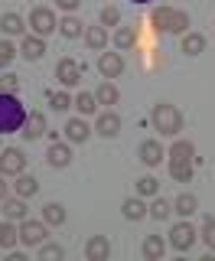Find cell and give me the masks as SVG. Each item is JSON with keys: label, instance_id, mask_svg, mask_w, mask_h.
I'll return each instance as SVG.
<instances>
[{"label": "cell", "instance_id": "obj_40", "mask_svg": "<svg viewBox=\"0 0 215 261\" xmlns=\"http://www.w3.org/2000/svg\"><path fill=\"white\" fill-rule=\"evenodd\" d=\"M56 7H59V10H65V13H75L78 7H82V0H56Z\"/></svg>", "mask_w": 215, "mask_h": 261}, {"label": "cell", "instance_id": "obj_35", "mask_svg": "<svg viewBox=\"0 0 215 261\" xmlns=\"http://www.w3.org/2000/svg\"><path fill=\"white\" fill-rule=\"evenodd\" d=\"M118 23H121V10L108 4L104 10H101V27H118Z\"/></svg>", "mask_w": 215, "mask_h": 261}, {"label": "cell", "instance_id": "obj_32", "mask_svg": "<svg viewBox=\"0 0 215 261\" xmlns=\"http://www.w3.org/2000/svg\"><path fill=\"white\" fill-rule=\"evenodd\" d=\"M36 193H39V183L33 176H20V179H16V196L30 199V196H36Z\"/></svg>", "mask_w": 215, "mask_h": 261}, {"label": "cell", "instance_id": "obj_14", "mask_svg": "<svg viewBox=\"0 0 215 261\" xmlns=\"http://www.w3.org/2000/svg\"><path fill=\"white\" fill-rule=\"evenodd\" d=\"M62 130H65V137H69L72 144H85L88 137H92V127H88L82 118H72V121H65V127H62Z\"/></svg>", "mask_w": 215, "mask_h": 261}, {"label": "cell", "instance_id": "obj_38", "mask_svg": "<svg viewBox=\"0 0 215 261\" xmlns=\"http://www.w3.org/2000/svg\"><path fill=\"white\" fill-rule=\"evenodd\" d=\"M0 92H10V95H16V92H20V75L7 72V75L0 79Z\"/></svg>", "mask_w": 215, "mask_h": 261}, {"label": "cell", "instance_id": "obj_31", "mask_svg": "<svg viewBox=\"0 0 215 261\" xmlns=\"http://www.w3.org/2000/svg\"><path fill=\"white\" fill-rule=\"evenodd\" d=\"M39 258L43 261H62L65 251H62V245H56V242H43L39 245Z\"/></svg>", "mask_w": 215, "mask_h": 261}, {"label": "cell", "instance_id": "obj_6", "mask_svg": "<svg viewBox=\"0 0 215 261\" xmlns=\"http://www.w3.org/2000/svg\"><path fill=\"white\" fill-rule=\"evenodd\" d=\"M30 30L36 33V36H49V33H56V30H59L56 13L49 10V7H36V10L30 13Z\"/></svg>", "mask_w": 215, "mask_h": 261}, {"label": "cell", "instance_id": "obj_15", "mask_svg": "<svg viewBox=\"0 0 215 261\" xmlns=\"http://www.w3.org/2000/svg\"><path fill=\"white\" fill-rule=\"evenodd\" d=\"M163 157H167V150H163L160 141H144L140 144V160H144L147 167H160Z\"/></svg>", "mask_w": 215, "mask_h": 261}, {"label": "cell", "instance_id": "obj_36", "mask_svg": "<svg viewBox=\"0 0 215 261\" xmlns=\"http://www.w3.org/2000/svg\"><path fill=\"white\" fill-rule=\"evenodd\" d=\"M202 242L209 245V251H215V216L205 219V225H202Z\"/></svg>", "mask_w": 215, "mask_h": 261}, {"label": "cell", "instance_id": "obj_9", "mask_svg": "<svg viewBox=\"0 0 215 261\" xmlns=\"http://www.w3.org/2000/svg\"><path fill=\"white\" fill-rule=\"evenodd\" d=\"M23 167H26V157H23L20 147H7V150H0V173H4V176L23 173Z\"/></svg>", "mask_w": 215, "mask_h": 261}, {"label": "cell", "instance_id": "obj_30", "mask_svg": "<svg viewBox=\"0 0 215 261\" xmlns=\"http://www.w3.org/2000/svg\"><path fill=\"white\" fill-rule=\"evenodd\" d=\"M16 242H20V232L4 219V222H0V248H13Z\"/></svg>", "mask_w": 215, "mask_h": 261}, {"label": "cell", "instance_id": "obj_17", "mask_svg": "<svg viewBox=\"0 0 215 261\" xmlns=\"http://www.w3.org/2000/svg\"><path fill=\"white\" fill-rule=\"evenodd\" d=\"M46 160H49V167L62 170V167H69V163H72V150H69L65 144L52 141V147H49V153H46Z\"/></svg>", "mask_w": 215, "mask_h": 261}, {"label": "cell", "instance_id": "obj_24", "mask_svg": "<svg viewBox=\"0 0 215 261\" xmlns=\"http://www.w3.org/2000/svg\"><path fill=\"white\" fill-rule=\"evenodd\" d=\"M4 219H26V202H23V196L4 199Z\"/></svg>", "mask_w": 215, "mask_h": 261}, {"label": "cell", "instance_id": "obj_4", "mask_svg": "<svg viewBox=\"0 0 215 261\" xmlns=\"http://www.w3.org/2000/svg\"><path fill=\"white\" fill-rule=\"evenodd\" d=\"M150 23L163 33H189V16L176 7H156L150 13Z\"/></svg>", "mask_w": 215, "mask_h": 261}, {"label": "cell", "instance_id": "obj_34", "mask_svg": "<svg viewBox=\"0 0 215 261\" xmlns=\"http://www.w3.org/2000/svg\"><path fill=\"white\" fill-rule=\"evenodd\" d=\"M137 193L140 196H156V193H160V179H156V176H140L137 179Z\"/></svg>", "mask_w": 215, "mask_h": 261}, {"label": "cell", "instance_id": "obj_18", "mask_svg": "<svg viewBox=\"0 0 215 261\" xmlns=\"http://www.w3.org/2000/svg\"><path fill=\"white\" fill-rule=\"evenodd\" d=\"M59 33H62L65 39H78L82 33H85V23H82L78 16L69 13V16H62V20H59Z\"/></svg>", "mask_w": 215, "mask_h": 261}, {"label": "cell", "instance_id": "obj_13", "mask_svg": "<svg viewBox=\"0 0 215 261\" xmlns=\"http://www.w3.org/2000/svg\"><path fill=\"white\" fill-rule=\"evenodd\" d=\"M98 72H101L104 79H118L121 72H124L121 53H101V56H98Z\"/></svg>", "mask_w": 215, "mask_h": 261}, {"label": "cell", "instance_id": "obj_11", "mask_svg": "<svg viewBox=\"0 0 215 261\" xmlns=\"http://www.w3.org/2000/svg\"><path fill=\"white\" fill-rule=\"evenodd\" d=\"M85 258L88 261H108L111 258V242H108V235H92V239L85 242Z\"/></svg>", "mask_w": 215, "mask_h": 261}, {"label": "cell", "instance_id": "obj_7", "mask_svg": "<svg viewBox=\"0 0 215 261\" xmlns=\"http://www.w3.org/2000/svg\"><path fill=\"white\" fill-rule=\"evenodd\" d=\"M16 232H20V242L26 248H39L46 242V222H36V219H23V225Z\"/></svg>", "mask_w": 215, "mask_h": 261}, {"label": "cell", "instance_id": "obj_10", "mask_svg": "<svg viewBox=\"0 0 215 261\" xmlns=\"http://www.w3.org/2000/svg\"><path fill=\"white\" fill-rule=\"evenodd\" d=\"M20 134L26 137V141H39V137L46 134V114L43 111H30L26 121H23V127H20Z\"/></svg>", "mask_w": 215, "mask_h": 261}, {"label": "cell", "instance_id": "obj_42", "mask_svg": "<svg viewBox=\"0 0 215 261\" xmlns=\"http://www.w3.org/2000/svg\"><path fill=\"white\" fill-rule=\"evenodd\" d=\"M134 4H150V0H134Z\"/></svg>", "mask_w": 215, "mask_h": 261}, {"label": "cell", "instance_id": "obj_8", "mask_svg": "<svg viewBox=\"0 0 215 261\" xmlns=\"http://www.w3.org/2000/svg\"><path fill=\"white\" fill-rule=\"evenodd\" d=\"M196 235H199V232H196V228L183 219V222H176V225L170 228V245H173L176 251H189V248L196 245Z\"/></svg>", "mask_w": 215, "mask_h": 261}, {"label": "cell", "instance_id": "obj_25", "mask_svg": "<svg viewBox=\"0 0 215 261\" xmlns=\"http://www.w3.org/2000/svg\"><path fill=\"white\" fill-rule=\"evenodd\" d=\"M121 212H124V219H130V222H140V219L147 216V206H144L140 199H124Z\"/></svg>", "mask_w": 215, "mask_h": 261}, {"label": "cell", "instance_id": "obj_23", "mask_svg": "<svg viewBox=\"0 0 215 261\" xmlns=\"http://www.w3.org/2000/svg\"><path fill=\"white\" fill-rule=\"evenodd\" d=\"M85 43L92 49H104L108 46V27H85Z\"/></svg>", "mask_w": 215, "mask_h": 261}, {"label": "cell", "instance_id": "obj_5", "mask_svg": "<svg viewBox=\"0 0 215 261\" xmlns=\"http://www.w3.org/2000/svg\"><path fill=\"white\" fill-rule=\"evenodd\" d=\"M82 75H85V62H75V59H59V65H56V79H59V85L65 88H72V85H78Z\"/></svg>", "mask_w": 215, "mask_h": 261}, {"label": "cell", "instance_id": "obj_29", "mask_svg": "<svg viewBox=\"0 0 215 261\" xmlns=\"http://www.w3.org/2000/svg\"><path fill=\"white\" fill-rule=\"evenodd\" d=\"M72 105H75L82 114H95V111H98V98H95L92 92H82L78 98H72Z\"/></svg>", "mask_w": 215, "mask_h": 261}, {"label": "cell", "instance_id": "obj_12", "mask_svg": "<svg viewBox=\"0 0 215 261\" xmlns=\"http://www.w3.org/2000/svg\"><path fill=\"white\" fill-rule=\"evenodd\" d=\"M43 53H46V39H43V36H36V33L23 36V43H20V56H23L26 62L43 59Z\"/></svg>", "mask_w": 215, "mask_h": 261}, {"label": "cell", "instance_id": "obj_37", "mask_svg": "<svg viewBox=\"0 0 215 261\" xmlns=\"http://www.w3.org/2000/svg\"><path fill=\"white\" fill-rule=\"evenodd\" d=\"M13 59H16V49L7 43V39H0V69H7Z\"/></svg>", "mask_w": 215, "mask_h": 261}, {"label": "cell", "instance_id": "obj_1", "mask_svg": "<svg viewBox=\"0 0 215 261\" xmlns=\"http://www.w3.org/2000/svg\"><path fill=\"white\" fill-rule=\"evenodd\" d=\"M167 157H170V176L176 183H189L193 179V163H196V147L189 141H176Z\"/></svg>", "mask_w": 215, "mask_h": 261}, {"label": "cell", "instance_id": "obj_20", "mask_svg": "<svg viewBox=\"0 0 215 261\" xmlns=\"http://www.w3.org/2000/svg\"><path fill=\"white\" fill-rule=\"evenodd\" d=\"M196 209H199V199H196L193 193H183V196H179L176 202H173V212H179L183 219H189V216H193Z\"/></svg>", "mask_w": 215, "mask_h": 261}, {"label": "cell", "instance_id": "obj_33", "mask_svg": "<svg viewBox=\"0 0 215 261\" xmlns=\"http://www.w3.org/2000/svg\"><path fill=\"white\" fill-rule=\"evenodd\" d=\"M134 30H130V27H118V30H114V46H118V49H130V46H134Z\"/></svg>", "mask_w": 215, "mask_h": 261}, {"label": "cell", "instance_id": "obj_27", "mask_svg": "<svg viewBox=\"0 0 215 261\" xmlns=\"http://www.w3.org/2000/svg\"><path fill=\"white\" fill-rule=\"evenodd\" d=\"M0 30H4L7 36H20V33H23V16H20V13H4Z\"/></svg>", "mask_w": 215, "mask_h": 261}, {"label": "cell", "instance_id": "obj_16", "mask_svg": "<svg viewBox=\"0 0 215 261\" xmlns=\"http://www.w3.org/2000/svg\"><path fill=\"white\" fill-rule=\"evenodd\" d=\"M95 130L101 137H118L121 134V118L114 111H104V114H98V124H95Z\"/></svg>", "mask_w": 215, "mask_h": 261}, {"label": "cell", "instance_id": "obj_22", "mask_svg": "<svg viewBox=\"0 0 215 261\" xmlns=\"http://www.w3.org/2000/svg\"><path fill=\"white\" fill-rule=\"evenodd\" d=\"M205 49V36L202 33H183V53L186 56H199Z\"/></svg>", "mask_w": 215, "mask_h": 261}, {"label": "cell", "instance_id": "obj_19", "mask_svg": "<svg viewBox=\"0 0 215 261\" xmlns=\"http://www.w3.org/2000/svg\"><path fill=\"white\" fill-rule=\"evenodd\" d=\"M163 251H167V242H163L160 235H147L144 239V258L147 261H160Z\"/></svg>", "mask_w": 215, "mask_h": 261}, {"label": "cell", "instance_id": "obj_21", "mask_svg": "<svg viewBox=\"0 0 215 261\" xmlns=\"http://www.w3.org/2000/svg\"><path fill=\"white\" fill-rule=\"evenodd\" d=\"M95 98H98V105H118L121 92H118V85H114V82H101V85H98V92H95Z\"/></svg>", "mask_w": 215, "mask_h": 261}, {"label": "cell", "instance_id": "obj_3", "mask_svg": "<svg viewBox=\"0 0 215 261\" xmlns=\"http://www.w3.org/2000/svg\"><path fill=\"white\" fill-rule=\"evenodd\" d=\"M150 121H153V127L160 130L163 137H176L179 130H183V114H179L176 105H170V101H160L153 108L150 114Z\"/></svg>", "mask_w": 215, "mask_h": 261}, {"label": "cell", "instance_id": "obj_2", "mask_svg": "<svg viewBox=\"0 0 215 261\" xmlns=\"http://www.w3.org/2000/svg\"><path fill=\"white\" fill-rule=\"evenodd\" d=\"M26 121V108L23 101L10 92H0V134H13V130L23 127Z\"/></svg>", "mask_w": 215, "mask_h": 261}, {"label": "cell", "instance_id": "obj_28", "mask_svg": "<svg viewBox=\"0 0 215 261\" xmlns=\"http://www.w3.org/2000/svg\"><path fill=\"white\" fill-rule=\"evenodd\" d=\"M170 212H173V206H170L167 199H160V193H156L153 206H147V216H153L156 222H163V219H170Z\"/></svg>", "mask_w": 215, "mask_h": 261}, {"label": "cell", "instance_id": "obj_39", "mask_svg": "<svg viewBox=\"0 0 215 261\" xmlns=\"http://www.w3.org/2000/svg\"><path fill=\"white\" fill-rule=\"evenodd\" d=\"M49 105H52L56 111H65V108H72V98L65 92H52V95H49Z\"/></svg>", "mask_w": 215, "mask_h": 261}, {"label": "cell", "instance_id": "obj_41", "mask_svg": "<svg viewBox=\"0 0 215 261\" xmlns=\"http://www.w3.org/2000/svg\"><path fill=\"white\" fill-rule=\"evenodd\" d=\"M0 199H7V183H4V173H0Z\"/></svg>", "mask_w": 215, "mask_h": 261}, {"label": "cell", "instance_id": "obj_26", "mask_svg": "<svg viewBox=\"0 0 215 261\" xmlns=\"http://www.w3.org/2000/svg\"><path fill=\"white\" fill-rule=\"evenodd\" d=\"M43 222L46 225H62L65 222V209L59 206V202H46L43 206Z\"/></svg>", "mask_w": 215, "mask_h": 261}]
</instances>
